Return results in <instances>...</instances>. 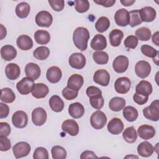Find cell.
Instances as JSON below:
<instances>
[{
	"mask_svg": "<svg viewBox=\"0 0 159 159\" xmlns=\"http://www.w3.org/2000/svg\"><path fill=\"white\" fill-rule=\"evenodd\" d=\"M33 158L34 159H48V153L45 148L37 147L34 152Z\"/></svg>",
	"mask_w": 159,
	"mask_h": 159,
	"instance_id": "47",
	"label": "cell"
},
{
	"mask_svg": "<svg viewBox=\"0 0 159 159\" xmlns=\"http://www.w3.org/2000/svg\"><path fill=\"white\" fill-rule=\"evenodd\" d=\"M20 73V70L19 65L14 63L7 64L5 68V74L6 77L10 80L17 79Z\"/></svg>",
	"mask_w": 159,
	"mask_h": 159,
	"instance_id": "24",
	"label": "cell"
},
{
	"mask_svg": "<svg viewBox=\"0 0 159 159\" xmlns=\"http://www.w3.org/2000/svg\"><path fill=\"white\" fill-rule=\"evenodd\" d=\"M68 113L74 119L81 118L84 114V108L80 102H74L70 104Z\"/></svg>",
	"mask_w": 159,
	"mask_h": 159,
	"instance_id": "28",
	"label": "cell"
},
{
	"mask_svg": "<svg viewBox=\"0 0 159 159\" xmlns=\"http://www.w3.org/2000/svg\"><path fill=\"white\" fill-rule=\"evenodd\" d=\"M131 82L129 78L122 76L117 78L114 83V89L119 94H125L130 89Z\"/></svg>",
	"mask_w": 159,
	"mask_h": 159,
	"instance_id": "11",
	"label": "cell"
},
{
	"mask_svg": "<svg viewBox=\"0 0 159 159\" xmlns=\"http://www.w3.org/2000/svg\"><path fill=\"white\" fill-rule=\"evenodd\" d=\"M130 15V22L129 25L131 27H134L142 23V20L140 17V12L139 9L132 10L129 12Z\"/></svg>",
	"mask_w": 159,
	"mask_h": 159,
	"instance_id": "43",
	"label": "cell"
},
{
	"mask_svg": "<svg viewBox=\"0 0 159 159\" xmlns=\"http://www.w3.org/2000/svg\"><path fill=\"white\" fill-rule=\"evenodd\" d=\"M9 113V107L7 104L2 102L0 103V118L3 119L8 116Z\"/></svg>",
	"mask_w": 159,
	"mask_h": 159,
	"instance_id": "55",
	"label": "cell"
},
{
	"mask_svg": "<svg viewBox=\"0 0 159 159\" xmlns=\"http://www.w3.org/2000/svg\"><path fill=\"white\" fill-rule=\"evenodd\" d=\"M12 122L16 128L22 129L25 127L28 122L27 114L23 111L15 112L12 116Z\"/></svg>",
	"mask_w": 159,
	"mask_h": 159,
	"instance_id": "8",
	"label": "cell"
},
{
	"mask_svg": "<svg viewBox=\"0 0 159 159\" xmlns=\"http://www.w3.org/2000/svg\"><path fill=\"white\" fill-rule=\"evenodd\" d=\"M124 127V124L120 119L114 117L108 122L107 128L111 134L118 135L122 132Z\"/></svg>",
	"mask_w": 159,
	"mask_h": 159,
	"instance_id": "15",
	"label": "cell"
},
{
	"mask_svg": "<svg viewBox=\"0 0 159 159\" xmlns=\"http://www.w3.org/2000/svg\"><path fill=\"white\" fill-rule=\"evenodd\" d=\"M114 20L117 25L120 27L127 26L130 22L129 12L124 8L117 10L114 15Z\"/></svg>",
	"mask_w": 159,
	"mask_h": 159,
	"instance_id": "13",
	"label": "cell"
},
{
	"mask_svg": "<svg viewBox=\"0 0 159 159\" xmlns=\"http://www.w3.org/2000/svg\"><path fill=\"white\" fill-rule=\"evenodd\" d=\"M93 80L102 86H107L110 81V75L106 70L99 69L94 72Z\"/></svg>",
	"mask_w": 159,
	"mask_h": 159,
	"instance_id": "14",
	"label": "cell"
},
{
	"mask_svg": "<svg viewBox=\"0 0 159 159\" xmlns=\"http://www.w3.org/2000/svg\"><path fill=\"white\" fill-rule=\"evenodd\" d=\"M32 95L37 99H41L46 97L49 93L48 87L43 83H35L34 84L32 91Z\"/></svg>",
	"mask_w": 159,
	"mask_h": 159,
	"instance_id": "18",
	"label": "cell"
},
{
	"mask_svg": "<svg viewBox=\"0 0 159 159\" xmlns=\"http://www.w3.org/2000/svg\"><path fill=\"white\" fill-rule=\"evenodd\" d=\"M16 43L19 48L22 50H29L33 47L32 39L27 35H20L16 40Z\"/></svg>",
	"mask_w": 159,
	"mask_h": 159,
	"instance_id": "29",
	"label": "cell"
},
{
	"mask_svg": "<svg viewBox=\"0 0 159 159\" xmlns=\"http://www.w3.org/2000/svg\"><path fill=\"white\" fill-rule=\"evenodd\" d=\"M110 27L109 19L105 16L99 17L95 24V28L96 30L100 33L106 31Z\"/></svg>",
	"mask_w": 159,
	"mask_h": 159,
	"instance_id": "39",
	"label": "cell"
},
{
	"mask_svg": "<svg viewBox=\"0 0 159 159\" xmlns=\"http://www.w3.org/2000/svg\"><path fill=\"white\" fill-rule=\"evenodd\" d=\"M144 117L152 121H158L159 119V101L158 99L153 101L149 106L143 109Z\"/></svg>",
	"mask_w": 159,
	"mask_h": 159,
	"instance_id": "2",
	"label": "cell"
},
{
	"mask_svg": "<svg viewBox=\"0 0 159 159\" xmlns=\"http://www.w3.org/2000/svg\"><path fill=\"white\" fill-rule=\"evenodd\" d=\"M138 39L137 38L133 35H130L127 36L125 39L124 40V46L126 48H132V49H134L137 47V45H138Z\"/></svg>",
	"mask_w": 159,
	"mask_h": 159,
	"instance_id": "48",
	"label": "cell"
},
{
	"mask_svg": "<svg viewBox=\"0 0 159 159\" xmlns=\"http://www.w3.org/2000/svg\"><path fill=\"white\" fill-rule=\"evenodd\" d=\"M34 39L38 44L46 45L50 40V35L47 30H38L34 34Z\"/></svg>",
	"mask_w": 159,
	"mask_h": 159,
	"instance_id": "33",
	"label": "cell"
},
{
	"mask_svg": "<svg viewBox=\"0 0 159 159\" xmlns=\"http://www.w3.org/2000/svg\"><path fill=\"white\" fill-rule=\"evenodd\" d=\"M62 72L60 68L56 66L50 67L46 73V77L51 83H57L61 78Z\"/></svg>",
	"mask_w": 159,
	"mask_h": 159,
	"instance_id": "22",
	"label": "cell"
},
{
	"mask_svg": "<svg viewBox=\"0 0 159 159\" xmlns=\"http://www.w3.org/2000/svg\"><path fill=\"white\" fill-rule=\"evenodd\" d=\"M124 37V33L122 30L116 29L112 30L109 35L110 43L112 47H118L120 45Z\"/></svg>",
	"mask_w": 159,
	"mask_h": 159,
	"instance_id": "31",
	"label": "cell"
},
{
	"mask_svg": "<svg viewBox=\"0 0 159 159\" xmlns=\"http://www.w3.org/2000/svg\"><path fill=\"white\" fill-rule=\"evenodd\" d=\"M139 12L142 22H151L156 18V11L152 7L145 6L140 9Z\"/></svg>",
	"mask_w": 159,
	"mask_h": 159,
	"instance_id": "20",
	"label": "cell"
},
{
	"mask_svg": "<svg viewBox=\"0 0 159 159\" xmlns=\"http://www.w3.org/2000/svg\"><path fill=\"white\" fill-rule=\"evenodd\" d=\"M93 58L94 62L98 65L107 64L109 60L108 54L103 51H97L94 52Z\"/></svg>",
	"mask_w": 159,
	"mask_h": 159,
	"instance_id": "41",
	"label": "cell"
},
{
	"mask_svg": "<svg viewBox=\"0 0 159 159\" xmlns=\"http://www.w3.org/2000/svg\"><path fill=\"white\" fill-rule=\"evenodd\" d=\"M148 96H144L137 93H135L133 96L134 101L139 105H143L145 104L148 101Z\"/></svg>",
	"mask_w": 159,
	"mask_h": 159,
	"instance_id": "54",
	"label": "cell"
},
{
	"mask_svg": "<svg viewBox=\"0 0 159 159\" xmlns=\"http://www.w3.org/2000/svg\"><path fill=\"white\" fill-rule=\"evenodd\" d=\"M31 150L30 145L25 142H19L12 147V152L16 158L27 156Z\"/></svg>",
	"mask_w": 159,
	"mask_h": 159,
	"instance_id": "4",
	"label": "cell"
},
{
	"mask_svg": "<svg viewBox=\"0 0 159 159\" xmlns=\"http://www.w3.org/2000/svg\"><path fill=\"white\" fill-rule=\"evenodd\" d=\"M135 72L139 78H145L151 72V65L147 61H139L135 65Z\"/></svg>",
	"mask_w": 159,
	"mask_h": 159,
	"instance_id": "9",
	"label": "cell"
},
{
	"mask_svg": "<svg viewBox=\"0 0 159 159\" xmlns=\"http://www.w3.org/2000/svg\"><path fill=\"white\" fill-rule=\"evenodd\" d=\"M68 62L72 68L81 70L86 65V58L81 53H73L70 55Z\"/></svg>",
	"mask_w": 159,
	"mask_h": 159,
	"instance_id": "10",
	"label": "cell"
},
{
	"mask_svg": "<svg viewBox=\"0 0 159 159\" xmlns=\"http://www.w3.org/2000/svg\"><path fill=\"white\" fill-rule=\"evenodd\" d=\"M48 103L51 109L55 112H60L62 111L65 106L63 101L57 95L52 96L50 98Z\"/></svg>",
	"mask_w": 159,
	"mask_h": 159,
	"instance_id": "30",
	"label": "cell"
},
{
	"mask_svg": "<svg viewBox=\"0 0 159 159\" xmlns=\"http://www.w3.org/2000/svg\"><path fill=\"white\" fill-rule=\"evenodd\" d=\"M89 37V32L86 28L83 27H77L74 30L73 34L74 45L81 51H84L87 49Z\"/></svg>",
	"mask_w": 159,
	"mask_h": 159,
	"instance_id": "1",
	"label": "cell"
},
{
	"mask_svg": "<svg viewBox=\"0 0 159 159\" xmlns=\"http://www.w3.org/2000/svg\"><path fill=\"white\" fill-rule=\"evenodd\" d=\"M78 94V91L70 89L66 86L62 91V96L66 100H73L75 99Z\"/></svg>",
	"mask_w": 159,
	"mask_h": 159,
	"instance_id": "49",
	"label": "cell"
},
{
	"mask_svg": "<svg viewBox=\"0 0 159 159\" xmlns=\"http://www.w3.org/2000/svg\"><path fill=\"white\" fill-rule=\"evenodd\" d=\"M25 73L27 77L33 80H37L41 74V70L39 66L34 63H29L25 66Z\"/></svg>",
	"mask_w": 159,
	"mask_h": 159,
	"instance_id": "21",
	"label": "cell"
},
{
	"mask_svg": "<svg viewBox=\"0 0 159 159\" xmlns=\"http://www.w3.org/2000/svg\"><path fill=\"white\" fill-rule=\"evenodd\" d=\"M86 93L87 96L89 98H90L91 96L102 94V91L98 87H96L94 86H90L87 88V89L86 90Z\"/></svg>",
	"mask_w": 159,
	"mask_h": 159,
	"instance_id": "53",
	"label": "cell"
},
{
	"mask_svg": "<svg viewBox=\"0 0 159 159\" xmlns=\"http://www.w3.org/2000/svg\"><path fill=\"white\" fill-rule=\"evenodd\" d=\"M35 20L37 25L43 27H49L52 24L53 17L49 12L41 11L37 14Z\"/></svg>",
	"mask_w": 159,
	"mask_h": 159,
	"instance_id": "5",
	"label": "cell"
},
{
	"mask_svg": "<svg viewBox=\"0 0 159 159\" xmlns=\"http://www.w3.org/2000/svg\"><path fill=\"white\" fill-rule=\"evenodd\" d=\"M89 102L91 106L93 108L96 109H101L104 106V99L102 94H100V95H96V96L90 97Z\"/></svg>",
	"mask_w": 159,
	"mask_h": 159,
	"instance_id": "44",
	"label": "cell"
},
{
	"mask_svg": "<svg viewBox=\"0 0 159 159\" xmlns=\"http://www.w3.org/2000/svg\"><path fill=\"white\" fill-rule=\"evenodd\" d=\"M98 156L93 152L90 150H85L81 153L80 155L81 159H85V158H97Z\"/></svg>",
	"mask_w": 159,
	"mask_h": 159,
	"instance_id": "57",
	"label": "cell"
},
{
	"mask_svg": "<svg viewBox=\"0 0 159 159\" xmlns=\"http://www.w3.org/2000/svg\"><path fill=\"white\" fill-rule=\"evenodd\" d=\"M30 11V5L26 2H20L16 7V14L20 19L26 18L29 14Z\"/></svg>",
	"mask_w": 159,
	"mask_h": 159,
	"instance_id": "34",
	"label": "cell"
},
{
	"mask_svg": "<svg viewBox=\"0 0 159 159\" xmlns=\"http://www.w3.org/2000/svg\"><path fill=\"white\" fill-rule=\"evenodd\" d=\"M94 2L102 6L106 7H112L116 2V0H94Z\"/></svg>",
	"mask_w": 159,
	"mask_h": 159,
	"instance_id": "56",
	"label": "cell"
},
{
	"mask_svg": "<svg viewBox=\"0 0 159 159\" xmlns=\"http://www.w3.org/2000/svg\"><path fill=\"white\" fill-rule=\"evenodd\" d=\"M153 88L152 84L146 80L140 81L135 88L137 93L144 96H148L152 93Z\"/></svg>",
	"mask_w": 159,
	"mask_h": 159,
	"instance_id": "27",
	"label": "cell"
},
{
	"mask_svg": "<svg viewBox=\"0 0 159 159\" xmlns=\"http://www.w3.org/2000/svg\"><path fill=\"white\" fill-rule=\"evenodd\" d=\"M62 130L71 136H76L79 132L78 123L73 119H66L61 124Z\"/></svg>",
	"mask_w": 159,
	"mask_h": 159,
	"instance_id": "17",
	"label": "cell"
},
{
	"mask_svg": "<svg viewBox=\"0 0 159 159\" xmlns=\"http://www.w3.org/2000/svg\"><path fill=\"white\" fill-rule=\"evenodd\" d=\"M159 32L158 31H157L155 32L152 36V42L153 43H155V45L159 46Z\"/></svg>",
	"mask_w": 159,
	"mask_h": 159,
	"instance_id": "58",
	"label": "cell"
},
{
	"mask_svg": "<svg viewBox=\"0 0 159 159\" xmlns=\"http://www.w3.org/2000/svg\"><path fill=\"white\" fill-rule=\"evenodd\" d=\"M89 2L87 0H76L75 1V9L79 13H84L88 11Z\"/></svg>",
	"mask_w": 159,
	"mask_h": 159,
	"instance_id": "45",
	"label": "cell"
},
{
	"mask_svg": "<svg viewBox=\"0 0 159 159\" xmlns=\"http://www.w3.org/2000/svg\"><path fill=\"white\" fill-rule=\"evenodd\" d=\"M129 66V58L124 55L117 56L112 62V68L117 73L125 72Z\"/></svg>",
	"mask_w": 159,
	"mask_h": 159,
	"instance_id": "12",
	"label": "cell"
},
{
	"mask_svg": "<svg viewBox=\"0 0 159 159\" xmlns=\"http://www.w3.org/2000/svg\"><path fill=\"white\" fill-rule=\"evenodd\" d=\"M11 133V127L7 122H0V135L8 137Z\"/></svg>",
	"mask_w": 159,
	"mask_h": 159,
	"instance_id": "52",
	"label": "cell"
},
{
	"mask_svg": "<svg viewBox=\"0 0 159 159\" xmlns=\"http://www.w3.org/2000/svg\"><path fill=\"white\" fill-rule=\"evenodd\" d=\"M84 83L83 77L79 74H73L70 76L67 82V87L71 89L78 91Z\"/></svg>",
	"mask_w": 159,
	"mask_h": 159,
	"instance_id": "19",
	"label": "cell"
},
{
	"mask_svg": "<svg viewBox=\"0 0 159 159\" xmlns=\"http://www.w3.org/2000/svg\"><path fill=\"white\" fill-rule=\"evenodd\" d=\"M1 56L6 61H11L17 56L16 49L11 45H5L1 48Z\"/></svg>",
	"mask_w": 159,
	"mask_h": 159,
	"instance_id": "26",
	"label": "cell"
},
{
	"mask_svg": "<svg viewBox=\"0 0 159 159\" xmlns=\"http://www.w3.org/2000/svg\"><path fill=\"white\" fill-rule=\"evenodd\" d=\"M51 7L57 12L61 11L65 7V1L63 0H48Z\"/></svg>",
	"mask_w": 159,
	"mask_h": 159,
	"instance_id": "50",
	"label": "cell"
},
{
	"mask_svg": "<svg viewBox=\"0 0 159 159\" xmlns=\"http://www.w3.org/2000/svg\"><path fill=\"white\" fill-rule=\"evenodd\" d=\"M142 53L146 57L149 58H155L156 55L159 53L158 50H157L155 48L152 47L150 45L145 44L143 45L140 48Z\"/></svg>",
	"mask_w": 159,
	"mask_h": 159,
	"instance_id": "46",
	"label": "cell"
},
{
	"mask_svg": "<svg viewBox=\"0 0 159 159\" xmlns=\"http://www.w3.org/2000/svg\"><path fill=\"white\" fill-rule=\"evenodd\" d=\"M155 128L150 125L143 124L139 127L137 129L138 135L143 140H148L153 138L155 135Z\"/></svg>",
	"mask_w": 159,
	"mask_h": 159,
	"instance_id": "16",
	"label": "cell"
},
{
	"mask_svg": "<svg viewBox=\"0 0 159 159\" xmlns=\"http://www.w3.org/2000/svg\"><path fill=\"white\" fill-rule=\"evenodd\" d=\"M50 55V50L47 47L40 46L33 52L34 57L39 60H46Z\"/></svg>",
	"mask_w": 159,
	"mask_h": 159,
	"instance_id": "38",
	"label": "cell"
},
{
	"mask_svg": "<svg viewBox=\"0 0 159 159\" xmlns=\"http://www.w3.org/2000/svg\"><path fill=\"white\" fill-rule=\"evenodd\" d=\"M11 147V141L6 136L0 135V150L6 152L9 150Z\"/></svg>",
	"mask_w": 159,
	"mask_h": 159,
	"instance_id": "51",
	"label": "cell"
},
{
	"mask_svg": "<svg viewBox=\"0 0 159 159\" xmlns=\"http://www.w3.org/2000/svg\"><path fill=\"white\" fill-rule=\"evenodd\" d=\"M130 157H134V158H138V157L137 156H134V155H128V156H126L125 158H130Z\"/></svg>",
	"mask_w": 159,
	"mask_h": 159,
	"instance_id": "61",
	"label": "cell"
},
{
	"mask_svg": "<svg viewBox=\"0 0 159 159\" xmlns=\"http://www.w3.org/2000/svg\"><path fill=\"white\" fill-rule=\"evenodd\" d=\"M47 118L45 110L42 107H37L32 112V120L35 125L41 126L43 125Z\"/></svg>",
	"mask_w": 159,
	"mask_h": 159,
	"instance_id": "7",
	"label": "cell"
},
{
	"mask_svg": "<svg viewBox=\"0 0 159 159\" xmlns=\"http://www.w3.org/2000/svg\"><path fill=\"white\" fill-rule=\"evenodd\" d=\"M125 100L121 97H114L112 98L109 103V109L115 112H118L123 109L125 106Z\"/></svg>",
	"mask_w": 159,
	"mask_h": 159,
	"instance_id": "32",
	"label": "cell"
},
{
	"mask_svg": "<svg viewBox=\"0 0 159 159\" xmlns=\"http://www.w3.org/2000/svg\"><path fill=\"white\" fill-rule=\"evenodd\" d=\"M120 2L124 6H130L135 3V0H120Z\"/></svg>",
	"mask_w": 159,
	"mask_h": 159,
	"instance_id": "59",
	"label": "cell"
},
{
	"mask_svg": "<svg viewBox=\"0 0 159 159\" xmlns=\"http://www.w3.org/2000/svg\"><path fill=\"white\" fill-rule=\"evenodd\" d=\"M51 153L53 159H65L66 157V151L61 146L55 145L51 149Z\"/></svg>",
	"mask_w": 159,
	"mask_h": 159,
	"instance_id": "42",
	"label": "cell"
},
{
	"mask_svg": "<svg viewBox=\"0 0 159 159\" xmlns=\"http://www.w3.org/2000/svg\"><path fill=\"white\" fill-rule=\"evenodd\" d=\"M16 99V95L9 88H4L1 89V100L6 103H11Z\"/></svg>",
	"mask_w": 159,
	"mask_h": 159,
	"instance_id": "37",
	"label": "cell"
},
{
	"mask_svg": "<svg viewBox=\"0 0 159 159\" xmlns=\"http://www.w3.org/2000/svg\"><path fill=\"white\" fill-rule=\"evenodd\" d=\"M34 80L29 77H24L19 81L16 84V88L18 92L22 95L29 94L34 84Z\"/></svg>",
	"mask_w": 159,
	"mask_h": 159,
	"instance_id": "6",
	"label": "cell"
},
{
	"mask_svg": "<svg viewBox=\"0 0 159 159\" xmlns=\"http://www.w3.org/2000/svg\"><path fill=\"white\" fill-rule=\"evenodd\" d=\"M135 35L139 40L148 41L151 37L152 33L151 30L148 28L146 27H142L136 30Z\"/></svg>",
	"mask_w": 159,
	"mask_h": 159,
	"instance_id": "40",
	"label": "cell"
},
{
	"mask_svg": "<svg viewBox=\"0 0 159 159\" xmlns=\"http://www.w3.org/2000/svg\"><path fill=\"white\" fill-rule=\"evenodd\" d=\"M122 137L127 143H134L137 138V134L135 128L133 126L127 127L122 133Z\"/></svg>",
	"mask_w": 159,
	"mask_h": 159,
	"instance_id": "36",
	"label": "cell"
},
{
	"mask_svg": "<svg viewBox=\"0 0 159 159\" xmlns=\"http://www.w3.org/2000/svg\"><path fill=\"white\" fill-rule=\"evenodd\" d=\"M124 117L129 122H134L138 117V111L133 106H128L123 108L122 111Z\"/></svg>",
	"mask_w": 159,
	"mask_h": 159,
	"instance_id": "35",
	"label": "cell"
},
{
	"mask_svg": "<svg viewBox=\"0 0 159 159\" xmlns=\"http://www.w3.org/2000/svg\"><path fill=\"white\" fill-rule=\"evenodd\" d=\"M7 34L6 29L3 26L2 24H1V40H2Z\"/></svg>",
	"mask_w": 159,
	"mask_h": 159,
	"instance_id": "60",
	"label": "cell"
},
{
	"mask_svg": "<svg viewBox=\"0 0 159 159\" xmlns=\"http://www.w3.org/2000/svg\"><path fill=\"white\" fill-rule=\"evenodd\" d=\"M90 45L93 50L101 51L107 47L106 39L102 34H96L91 40Z\"/></svg>",
	"mask_w": 159,
	"mask_h": 159,
	"instance_id": "23",
	"label": "cell"
},
{
	"mask_svg": "<svg viewBox=\"0 0 159 159\" xmlns=\"http://www.w3.org/2000/svg\"><path fill=\"white\" fill-rule=\"evenodd\" d=\"M107 122V117L101 111L98 110L93 113L90 117V123L91 126L96 130L102 129Z\"/></svg>",
	"mask_w": 159,
	"mask_h": 159,
	"instance_id": "3",
	"label": "cell"
},
{
	"mask_svg": "<svg viewBox=\"0 0 159 159\" xmlns=\"http://www.w3.org/2000/svg\"><path fill=\"white\" fill-rule=\"evenodd\" d=\"M137 149L138 154L142 157H148L151 156L155 150L153 146L147 141L141 142L137 146Z\"/></svg>",
	"mask_w": 159,
	"mask_h": 159,
	"instance_id": "25",
	"label": "cell"
}]
</instances>
